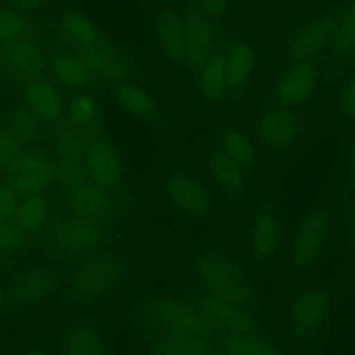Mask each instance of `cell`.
Listing matches in <instances>:
<instances>
[{
    "label": "cell",
    "mask_w": 355,
    "mask_h": 355,
    "mask_svg": "<svg viewBox=\"0 0 355 355\" xmlns=\"http://www.w3.org/2000/svg\"><path fill=\"white\" fill-rule=\"evenodd\" d=\"M352 205H354V211H355V193H354V201H352Z\"/></svg>",
    "instance_id": "obj_50"
},
{
    "label": "cell",
    "mask_w": 355,
    "mask_h": 355,
    "mask_svg": "<svg viewBox=\"0 0 355 355\" xmlns=\"http://www.w3.org/2000/svg\"><path fill=\"white\" fill-rule=\"evenodd\" d=\"M200 11L211 18H220L227 12L229 0H194Z\"/></svg>",
    "instance_id": "obj_43"
},
{
    "label": "cell",
    "mask_w": 355,
    "mask_h": 355,
    "mask_svg": "<svg viewBox=\"0 0 355 355\" xmlns=\"http://www.w3.org/2000/svg\"><path fill=\"white\" fill-rule=\"evenodd\" d=\"M114 98L123 111L143 121L153 119L157 112L155 101L150 93L133 82H119L114 90Z\"/></svg>",
    "instance_id": "obj_24"
},
{
    "label": "cell",
    "mask_w": 355,
    "mask_h": 355,
    "mask_svg": "<svg viewBox=\"0 0 355 355\" xmlns=\"http://www.w3.org/2000/svg\"><path fill=\"white\" fill-rule=\"evenodd\" d=\"M207 165L212 180L226 193L237 196L245 190V169L227 157L220 148L208 154Z\"/></svg>",
    "instance_id": "obj_22"
},
{
    "label": "cell",
    "mask_w": 355,
    "mask_h": 355,
    "mask_svg": "<svg viewBox=\"0 0 355 355\" xmlns=\"http://www.w3.org/2000/svg\"><path fill=\"white\" fill-rule=\"evenodd\" d=\"M220 348L225 355H277L275 348L259 336L226 334Z\"/></svg>",
    "instance_id": "obj_33"
},
{
    "label": "cell",
    "mask_w": 355,
    "mask_h": 355,
    "mask_svg": "<svg viewBox=\"0 0 355 355\" xmlns=\"http://www.w3.org/2000/svg\"><path fill=\"white\" fill-rule=\"evenodd\" d=\"M329 232V212L324 207L312 209L293 234L290 262L298 272L309 270L320 258Z\"/></svg>",
    "instance_id": "obj_4"
},
{
    "label": "cell",
    "mask_w": 355,
    "mask_h": 355,
    "mask_svg": "<svg viewBox=\"0 0 355 355\" xmlns=\"http://www.w3.org/2000/svg\"><path fill=\"white\" fill-rule=\"evenodd\" d=\"M55 275L44 268H28L18 272L10 282L8 298L18 306L33 305L46 298L55 287Z\"/></svg>",
    "instance_id": "obj_16"
},
{
    "label": "cell",
    "mask_w": 355,
    "mask_h": 355,
    "mask_svg": "<svg viewBox=\"0 0 355 355\" xmlns=\"http://www.w3.org/2000/svg\"><path fill=\"white\" fill-rule=\"evenodd\" d=\"M98 107L96 100L86 93L73 96L67 105L68 119L75 128H85L92 125L96 121Z\"/></svg>",
    "instance_id": "obj_36"
},
{
    "label": "cell",
    "mask_w": 355,
    "mask_h": 355,
    "mask_svg": "<svg viewBox=\"0 0 355 355\" xmlns=\"http://www.w3.org/2000/svg\"><path fill=\"white\" fill-rule=\"evenodd\" d=\"M61 31L67 37L79 44V47L105 43L100 28L79 11H67L60 19Z\"/></svg>",
    "instance_id": "obj_29"
},
{
    "label": "cell",
    "mask_w": 355,
    "mask_h": 355,
    "mask_svg": "<svg viewBox=\"0 0 355 355\" xmlns=\"http://www.w3.org/2000/svg\"><path fill=\"white\" fill-rule=\"evenodd\" d=\"M150 318L162 333L209 337L215 329L197 305L178 298L157 300L150 306Z\"/></svg>",
    "instance_id": "obj_5"
},
{
    "label": "cell",
    "mask_w": 355,
    "mask_h": 355,
    "mask_svg": "<svg viewBox=\"0 0 355 355\" xmlns=\"http://www.w3.org/2000/svg\"><path fill=\"white\" fill-rule=\"evenodd\" d=\"M18 202V194L12 187L7 182H0V222H7L14 218Z\"/></svg>",
    "instance_id": "obj_41"
},
{
    "label": "cell",
    "mask_w": 355,
    "mask_h": 355,
    "mask_svg": "<svg viewBox=\"0 0 355 355\" xmlns=\"http://www.w3.org/2000/svg\"><path fill=\"white\" fill-rule=\"evenodd\" d=\"M0 340H1V327H0Z\"/></svg>",
    "instance_id": "obj_51"
},
{
    "label": "cell",
    "mask_w": 355,
    "mask_h": 355,
    "mask_svg": "<svg viewBox=\"0 0 355 355\" xmlns=\"http://www.w3.org/2000/svg\"><path fill=\"white\" fill-rule=\"evenodd\" d=\"M10 129L21 144H31L40 137L43 121L26 104L18 105L11 114Z\"/></svg>",
    "instance_id": "obj_32"
},
{
    "label": "cell",
    "mask_w": 355,
    "mask_h": 355,
    "mask_svg": "<svg viewBox=\"0 0 355 355\" xmlns=\"http://www.w3.org/2000/svg\"><path fill=\"white\" fill-rule=\"evenodd\" d=\"M220 150L236 161L241 168L250 171L257 164V148L252 140L239 129H225L219 137Z\"/></svg>",
    "instance_id": "obj_31"
},
{
    "label": "cell",
    "mask_w": 355,
    "mask_h": 355,
    "mask_svg": "<svg viewBox=\"0 0 355 355\" xmlns=\"http://www.w3.org/2000/svg\"><path fill=\"white\" fill-rule=\"evenodd\" d=\"M25 355H49V354L44 352V351H42V349H33V351H31V352H28V354H25Z\"/></svg>",
    "instance_id": "obj_48"
},
{
    "label": "cell",
    "mask_w": 355,
    "mask_h": 355,
    "mask_svg": "<svg viewBox=\"0 0 355 355\" xmlns=\"http://www.w3.org/2000/svg\"><path fill=\"white\" fill-rule=\"evenodd\" d=\"M8 301H10L8 294H7L4 290H1V288H0V313L7 308Z\"/></svg>",
    "instance_id": "obj_46"
},
{
    "label": "cell",
    "mask_w": 355,
    "mask_h": 355,
    "mask_svg": "<svg viewBox=\"0 0 355 355\" xmlns=\"http://www.w3.org/2000/svg\"><path fill=\"white\" fill-rule=\"evenodd\" d=\"M55 182L61 190L65 193L72 191L86 180H89V175L86 172L85 165L78 161H65L58 159L54 164Z\"/></svg>",
    "instance_id": "obj_37"
},
{
    "label": "cell",
    "mask_w": 355,
    "mask_h": 355,
    "mask_svg": "<svg viewBox=\"0 0 355 355\" xmlns=\"http://www.w3.org/2000/svg\"><path fill=\"white\" fill-rule=\"evenodd\" d=\"M336 18L330 14L319 15L304 25L290 40L287 54L293 61L308 60L322 50L333 37Z\"/></svg>",
    "instance_id": "obj_18"
},
{
    "label": "cell",
    "mask_w": 355,
    "mask_h": 355,
    "mask_svg": "<svg viewBox=\"0 0 355 355\" xmlns=\"http://www.w3.org/2000/svg\"><path fill=\"white\" fill-rule=\"evenodd\" d=\"M103 239V226L97 219L69 216L51 229L50 241L62 255H79L96 248Z\"/></svg>",
    "instance_id": "obj_6"
},
{
    "label": "cell",
    "mask_w": 355,
    "mask_h": 355,
    "mask_svg": "<svg viewBox=\"0 0 355 355\" xmlns=\"http://www.w3.org/2000/svg\"><path fill=\"white\" fill-rule=\"evenodd\" d=\"M198 69V83L202 96L209 101H219L227 89L225 53L214 51Z\"/></svg>",
    "instance_id": "obj_25"
},
{
    "label": "cell",
    "mask_w": 355,
    "mask_h": 355,
    "mask_svg": "<svg viewBox=\"0 0 355 355\" xmlns=\"http://www.w3.org/2000/svg\"><path fill=\"white\" fill-rule=\"evenodd\" d=\"M255 62L254 49L245 42H236L225 54L227 87L240 89L248 80Z\"/></svg>",
    "instance_id": "obj_26"
},
{
    "label": "cell",
    "mask_w": 355,
    "mask_h": 355,
    "mask_svg": "<svg viewBox=\"0 0 355 355\" xmlns=\"http://www.w3.org/2000/svg\"><path fill=\"white\" fill-rule=\"evenodd\" d=\"M26 105L43 121L55 122L64 112V101L60 92L43 78L28 80L24 86Z\"/></svg>",
    "instance_id": "obj_20"
},
{
    "label": "cell",
    "mask_w": 355,
    "mask_h": 355,
    "mask_svg": "<svg viewBox=\"0 0 355 355\" xmlns=\"http://www.w3.org/2000/svg\"><path fill=\"white\" fill-rule=\"evenodd\" d=\"M51 0H4L6 7L15 10L18 12H26V11H33L37 8L44 7L49 4Z\"/></svg>",
    "instance_id": "obj_44"
},
{
    "label": "cell",
    "mask_w": 355,
    "mask_h": 355,
    "mask_svg": "<svg viewBox=\"0 0 355 355\" xmlns=\"http://www.w3.org/2000/svg\"><path fill=\"white\" fill-rule=\"evenodd\" d=\"M1 57L7 68L17 76L26 79V82L43 78L49 67L42 46L24 36L3 44Z\"/></svg>",
    "instance_id": "obj_13"
},
{
    "label": "cell",
    "mask_w": 355,
    "mask_h": 355,
    "mask_svg": "<svg viewBox=\"0 0 355 355\" xmlns=\"http://www.w3.org/2000/svg\"><path fill=\"white\" fill-rule=\"evenodd\" d=\"M50 214V205L43 194L26 196L18 202L14 222L25 234H37L46 225Z\"/></svg>",
    "instance_id": "obj_27"
},
{
    "label": "cell",
    "mask_w": 355,
    "mask_h": 355,
    "mask_svg": "<svg viewBox=\"0 0 355 355\" xmlns=\"http://www.w3.org/2000/svg\"><path fill=\"white\" fill-rule=\"evenodd\" d=\"M51 69L58 82L67 87L82 89L90 85L93 75L78 54L58 53L53 58Z\"/></svg>",
    "instance_id": "obj_28"
},
{
    "label": "cell",
    "mask_w": 355,
    "mask_h": 355,
    "mask_svg": "<svg viewBox=\"0 0 355 355\" xmlns=\"http://www.w3.org/2000/svg\"><path fill=\"white\" fill-rule=\"evenodd\" d=\"M201 290L250 312L257 308V293L241 265L226 251L202 248L189 259Z\"/></svg>",
    "instance_id": "obj_1"
},
{
    "label": "cell",
    "mask_w": 355,
    "mask_h": 355,
    "mask_svg": "<svg viewBox=\"0 0 355 355\" xmlns=\"http://www.w3.org/2000/svg\"><path fill=\"white\" fill-rule=\"evenodd\" d=\"M67 204L73 215L98 220L111 209V197L108 189L89 179L67 193Z\"/></svg>",
    "instance_id": "obj_19"
},
{
    "label": "cell",
    "mask_w": 355,
    "mask_h": 355,
    "mask_svg": "<svg viewBox=\"0 0 355 355\" xmlns=\"http://www.w3.org/2000/svg\"><path fill=\"white\" fill-rule=\"evenodd\" d=\"M125 265L111 252H101L80 263L69 279V293L76 301L87 302L112 290L122 279Z\"/></svg>",
    "instance_id": "obj_2"
},
{
    "label": "cell",
    "mask_w": 355,
    "mask_h": 355,
    "mask_svg": "<svg viewBox=\"0 0 355 355\" xmlns=\"http://www.w3.org/2000/svg\"><path fill=\"white\" fill-rule=\"evenodd\" d=\"M330 297L323 290L302 291L291 304L290 320L294 331L305 336L323 324L330 312Z\"/></svg>",
    "instance_id": "obj_17"
},
{
    "label": "cell",
    "mask_w": 355,
    "mask_h": 355,
    "mask_svg": "<svg viewBox=\"0 0 355 355\" xmlns=\"http://www.w3.org/2000/svg\"><path fill=\"white\" fill-rule=\"evenodd\" d=\"M153 355H214L209 337L162 333L153 344Z\"/></svg>",
    "instance_id": "obj_23"
},
{
    "label": "cell",
    "mask_w": 355,
    "mask_h": 355,
    "mask_svg": "<svg viewBox=\"0 0 355 355\" xmlns=\"http://www.w3.org/2000/svg\"><path fill=\"white\" fill-rule=\"evenodd\" d=\"M316 83V67L308 60L294 61L280 76L275 89V98L280 107H298L312 96Z\"/></svg>",
    "instance_id": "obj_12"
},
{
    "label": "cell",
    "mask_w": 355,
    "mask_h": 355,
    "mask_svg": "<svg viewBox=\"0 0 355 355\" xmlns=\"http://www.w3.org/2000/svg\"><path fill=\"white\" fill-rule=\"evenodd\" d=\"M282 216L272 198H262L254 209L250 229L252 255L258 262H268L277 252L282 240Z\"/></svg>",
    "instance_id": "obj_8"
},
{
    "label": "cell",
    "mask_w": 355,
    "mask_h": 355,
    "mask_svg": "<svg viewBox=\"0 0 355 355\" xmlns=\"http://www.w3.org/2000/svg\"><path fill=\"white\" fill-rule=\"evenodd\" d=\"M6 182L22 197L44 194L55 182L54 162L40 150L21 148L6 171Z\"/></svg>",
    "instance_id": "obj_3"
},
{
    "label": "cell",
    "mask_w": 355,
    "mask_h": 355,
    "mask_svg": "<svg viewBox=\"0 0 355 355\" xmlns=\"http://www.w3.org/2000/svg\"><path fill=\"white\" fill-rule=\"evenodd\" d=\"M78 55L86 64L92 75L103 80L119 83L125 82L132 75V67L128 60L105 43L79 47Z\"/></svg>",
    "instance_id": "obj_15"
},
{
    "label": "cell",
    "mask_w": 355,
    "mask_h": 355,
    "mask_svg": "<svg viewBox=\"0 0 355 355\" xmlns=\"http://www.w3.org/2000/svg\"><path fill=\"white\" fill-rule=\"evenodd\" d=\"M302 122L290 108L279 107L265 111L257 122L259 140L269 148L286 150L301 136Z\"/></svg>",
    "instance_id": "obj_11"
},
{
    "label": "cell",
    "mask_w": 355,
    "mask_h": 355,
    "mask_svg": "<svg viewBox=\"0 0 355 355\" xmlns=\"http://www.w3.org/2000/svg\"><path fill=\"white\" fill-rule=\"evenodd\" d=\"M183 37H184V61L200 68L205 60L214 53L215 32L209 17L201 11H187L182 17Z\"/></svg>",
    "instance_id": "obj_14"
},
{
    "label": "cell",
    "mask_w": 355,
    "mask_h": 355,
    "mask_svg": "<svg viewBox=\"0 0 355 355\" xmlns=\"http://www.w3.org/2000/svg\"><path fill=\"white\" fill-rule=\"evenodd\" d=\"M21 150V143L8 126L0 125V172H6Z\"/></svg>",
    "instance_id": "obj_40"
},
{
    "label": "cell",
    "mask_w": 355,
    "mask_h": 355,
    "mask_svg": "<svg viewBox=\"0 0 355 355\" xmlns=\"http://www.w3.org/2000/svg\"><path fill=\"white\" fill-rule=\"evenodd\" d=\"M64 355H105L100 333L89 324L72 326L62 341Z\"/></svg>",
    "instance_id": "obj_30"
},
{
    "label": "cell",
    "mask_w": 355,
    "mask_h": 355,
    "mask_svg": "<svg viewBox=\"0 0 355 355\" xmlns=\"http://www.w3.org/2000/svg\"><path fill=\"white\" fill-rule=\"evenodd\" d=\"M349 251H351V258H352V262L355 266V226L352 227L351 234H349Z\"/></svg>",
    "instance_id": "obj_45"
},
{
    "label": "cell",
    "mask_w": 355,
    "mask_h": 355,
    "mask_svg": "<svg viewBox=\"0 0 355 355\" xmlns=\"http://www.w3.org/2000/svg\"><path fill=\"white\" fill-rule=\"evenodd\" d=\"M196 304L208 318L212 326L218 327L226 334H247L261 337V326L250 311L214 297L202 290L198 293Z\"/></svg>",
    "instance_id": "obj_9"
},
{
    "label": "cell",
    "mask_w": 355,
    "mask_h": 355,
    "mask_svg": "<svg viewBox=\"0 0 355 355\" xmlns=\"http://www.w3.org/2000/svg\"><path fill=\"white\" fill-rule=\"evenodd\" d=\"M1 266H3V254H0V270H1Z\"/></svg>",
    "instance_id": "obj_49"
},
{
    "label": "cell",
    "mask_w": 355,
    "mask_h": 355,
    "mask_svg": "<svg viewBox=\"0 0 355 355\" xmlns=\"http://www.w3.org/2000/svg\"><path fill=\"white\" fill-rule=\"evenodd\" d=\"M165 189L173 205L190 218L205 219L211 216L215 209L208 189L187 172H172L165 180Z\"/></svg>",
    "instance_id": "obj_7"
},
{
    "label": "cell",
    "mask_w": 355,
    "mask_h": 355,
    "mask_svg": "<svg viewBox=\"0 0 355 355\" xmlns=\"http://www.w3.org/2000/svg\"><path fill=\"white\" fill-rule=\"evenodd\" d=\"M331 43L338 54L348 55L355 51V0L349 3L341 17L336 19Z\"/></svg>",
    "instance_id": "obj_34"
},
{
    "label": "cell",
    "mask_w": 355,
    "mask_h": 355,
    "mask_svg": "<svg viewBox=\"0 0 355 355\" xmlns=\"http://www.w3.org/2000/svg\"><path fill=\"white\" fill-rule=\"evenodd\" d=\"M83 165L89 179L105 189L116 187L122 180V159L116 148L107 139L96 137L87 141Z\"/></svg>",
    "instance_id": "obj_10"
},
{
    "label": "cell",
    "mask_w": 355,
    "mask_h": 355,
    "mask_svg": "<svg viewBox=\"0 0 355 355\" xmlns=\"http://www.w3.org/2000/svg\"><path fill=\"white\" fill-rule=\"evenodd\" d=\"M349 165H351V171L355 173V137L349 148Z\"/></svg>",
    "instance_id": "obj_47"
},
{
    "label": "cell",
    "mask_w": 355,
    "mask_h": 355,
    "mask_svg": "<svg viewBox=\"0 0 355 355\" xmlns=\"http://www.w3.org/2000/svg\"><path fill=\"white\" fill-rule=\"evenodd\" d=\"M340 104L344 114L355 116V75H352L343 86L340 94Z\"/></svg>",
    "instance_id": "obj_42"
},
{
    "label": "cell",
    "mask_w": 355,
    "mask_h": 355,
    "mask_svg": "<svg viewBox=\"0 0 355 355\" xmlns=\"http://www.w3.org/2000/svg\"><path fill=\"white\" fill-rule=\"evenodd\" d=\"M87 141L76 130L71 128H64L58 130L53 139V148L58 159L65 161H83Z\"/></svg>",
    "instance_id": "obj_35"
},
{
    "label": "cell",
    "mask_w": 355,
    "mask_h": 355,
    "mask_svg": "<svg viewBox=\"0 0 355 355\" xmlns=\"http://www.w3.org/2000/svg\"><path fill=\"white\" fill-rule=\"evenodd\" d=\"M25 32V21L21 12L8 7L0 8V43L6 44L18 37H22Z\"/></svg>",
    "instance_id": "obj_38"
},
{
    "label": "cell",
    "mask_w": 355,
    "mask_h": 355,
    "mask_svg": "<svg viewBox=\"0 0 355 355\" xmlns=\"http://www.w3.org/2000/svg\"><path fill=\"white\" fill-rule=\"evenodd\" d=\"M155 37L162 54L173 64L184 61L182 17L173 11L162 12L155 21Z\"/></svg>",
    "instance_id": "obj_21"
},
{
    "label": "cell",
    "mask_w": 355,
    "mask_h": 355,
    "mask_svg": "<svg viewBox=\"0 0 355 355\" xmlns=\"http://www.w3.org/2000/svg\"><path fill=\"white\" fill-rule=\"evenodd\" d=\"M26 234L15 222H0V254L15 252L24 248Z\"/></svg>",
    "instance_id": "obj_39"
}]
</instances>
